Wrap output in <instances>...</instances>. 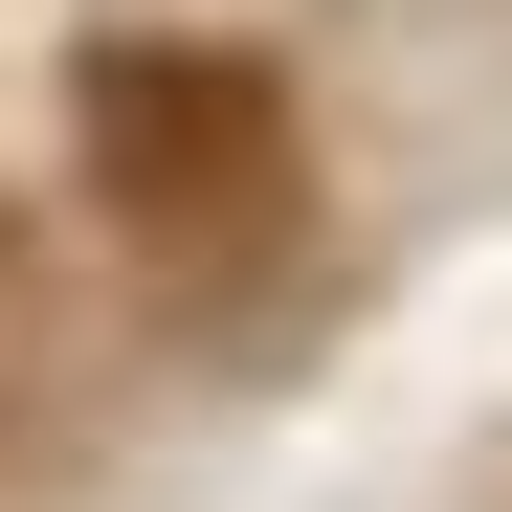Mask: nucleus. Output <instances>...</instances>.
Instances as JSON below:
<instances>
[{"label":"nucleus","mask_w":512,"mask_h":512,"mask_svg":"<svg viewBox=\"0 0 512 512\" xmlns=\"http://www.w3.org/2000/svg\"><path fill=\"white\" fill-rule=\"evenodd\" d=\"M67 134H90L112 223H156V245H245L290 201V90L245 45H90L67 67Z\"/></svg>","instance_id":"nucleus-1"},{"label":"nucleus","mask_w":512,"mask_h":512,"mask_svg":"<svg viewBox=\"0 0 512 512\" xmlns=\"http://www.w3.org/2000/svg\"><path fill=\"white\" fill-rule=\"evenodd\" d=\"M0 290H23V268H0Z\"/></svg>","instance_id":"nucleus-2"}]
</instances>
